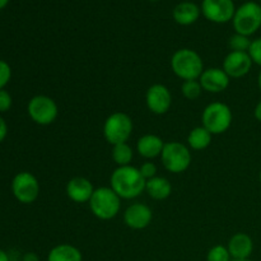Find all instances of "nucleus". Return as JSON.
I'll return each mask as SVG.
<instances>
[{
	"mask_svg": "<svg viewBox=\"0 0 261 261\" xmlns=\"http://www.w3.org/2000/svg\"><path fill=\"white\" fill-rule=\"evenodd\" d=\"M147 180L142 176L139 168L134 166L117 167L110 177V188L121 199H135L145 191Z\"/></svg>",
	"mask_w": 261,
	"mask_h": 261,
	"instance_id": "f257e3e1",
	"label": "nucleus"
},
{
	"mask_svg": "<svg viewBox=\"0 0 261 261\" xmlns=\"http://www.w3.org/2000/svg\"><path fill=\"white\" fill-rule=\"evenodd\" d=\"M171 69L184 82L196 81L204 71V63L195 50L180 48L171 58Z\"/></svg>",
	"mask_w": 261,
	"mask_h": 261,
	"instance_id": "f03ea898",
	"label": "nucleus"
},
{
	"mask_svg": "<svg viewBox=\"0 0 261 261\" xmlns=\"http://www.w3.org/2000/svg\"><path fill=\"white\" fill-rule=\"evenodd\" d=\"M88 204L94 217L101 221H110L120 213L121 198L111 188L102 186L94 190Z\"/></svg>",
	"mask_w": 261,
	"mask_h": 261,
	"instance_id": "7ed1b4c3",
	"label": "nucleus"
},
{
	"mask_svg": "<svg viewBox=\"0 0 261 261\" xmlns=\"http://www.w3.org/2000/svg\"><path fill=\"white\" fill-rule=\"evenodd\" d=\"M233 115L228 105L223 102H212L204 109L201 115L203 126L212 135H219L226 133L231 127Z\"/></svg>",
	"mask_w": 261,
	"mask_h": 261,
	"instance_id": "20e7f679",
	"label": "nucleus"
},
{
	"mask_svg": "<svg viewBox=\"0 0 261 261\" xmlns=\"http://www.w3.org/2000/svg\"><path fill=\"white\" fill-rule=\"evenodd\" d=\"M133 125L132 117L125 112H114L110 115L103 124V137L107 143L112 145L127 143L129 138L132 137Z\"/></svg>",
	"mask_w": 261,
	"mask_h": 261,
	"instance_id": "39448f33",
	"label": "nucleus"
},
{
	"mask_svg": "<svg viewBox=\"0 0 261 261\" xmlns=\"http://www.w3.org/2000/svg\"><path fill=\"white\" fill-rule=\"evenodd\" d=\"M162 165L168 172L182 173L190 167L191 152L189 147L180 142L165 143L162 153H161Z\"/></svg>",
	"mask_w": 261,
	"mask_h": 261,
	"instance_id": "423d86ee",
	"label": "nucleus"
},
{
	"mask_svg": "<svg viewBox=\"0 0 261 261\" xmlns=\"http://www.w3.org/2000/svg\"><path fill=\"white\" fill-rule=\"evenodd\" d=\"M236 33L250 37L261 27V7L255 2H246L236 9L233 15Z\"/></svg>",
	"mask_w": 261,
	"mask_h": 261,
	"instance_id": "0eeeda50",
	"label": "nucleus"
},
{
	"mask_svg": "<svg viewBox=\"0 0 261 261\" xmlns=\"http://www.w3.org/2000/svg\"><path fill=\"white\" fill-rule=\"evenodd\" d=\"M27 111L32 121H35L41 126H47L51 125L59 115L58 103L54 101L51 97L45 94H38L32 97L28 102Z\"/></svg>",
	"mask_w": 261,
	"mask_h": 261,
	"instance_id": "6e6552de",
	"label": "nucleus"
},
{
	"mask_svg": "<svg viewBox=\"0 0 261 261\" xmlns=\"http://www.w3.org/2000/svg\"><path fill=\"white\" fill-rule=\"evenodd\" d=\"M12 193L22 204H32L40 195V182L35 175L23 171L17 173L12 181Z\"/></svg>",
	"mask_w": 261,
	"mask_h": 261,
	"instance_id": "1a4fd4ad",
	"label": "nucleus"
},
{
	"mask_svg": "<svg viewBox=\"0 0 261 261\" xmlns=\"http://www.w3.org/2000/svg\"><path fill=\"white\" fill-rule=\"evenodd\" d=\"M201 12L204 17L214 23H227L236 13L233 0H203Z\"/></svg>",
	"mask_w": 261,
	"mask_h": 261,
	"instance_id": "9d476101",
	"label": "nucleus"
},
{
	"mask_svg": "<svg viewBox=\"0 0 261 261\" xmlns=\"http://www.w3.org/2000/svg\"><path fill=\"white\" fill-rule=\"evenodd\" d=\"M148 110L154 115H165L172 106V94L165 84H153L145 93Z\"/></svg>",
	"mask_w": 261,
	"mask_h": 261,
	"instance_id": "9b49d317",
	"label": "nucleus"
},
{
	"mask_svg": "<svg viewBox=\"0 0 261 261\" xmlns=\"http://www.w3.org/2000/svg\"><path fill=\"white\" fill-rule=\"evenodd\" d=\"M252 59L249 53L231 51L223 60V70L229 78L239 79L247 75L252 68Z\"/></svg>",
	"mask_w": 261,
	"mask_h": 261,
	"instance_id": "f8f14e48",
	"label": "nucleus"
},
{
	"mask_svg": "<svg viewBox=\"0 0 261 261\" xmlns=\"http://www.w3.org/2000/svg\"><path fill=\"white\" fill-rule=\"evenodd\" d=\"M152 209L142 203H134L124 212V222L132 229H144L152 223Z\"/></svg>",
	"mask_w": 261,
	"mask_h": 261,
	"instance_id": "ddd939ff",
	"label": "nucleus"
},
{
	"mask_svg": "<svg viewBox=\"0 0 261 261\" xmlns=\"http://www.w3.org/2000/svg\"><path fill=\"white\" fill-rule=\"evenodd\" d=\"M229 76L222 68L204 69L199 82H200L203 91L209 93H221L226 91L229 86Z\"/></svg>",
	"mask_w": 261,
	"mask_h": 261,
	"instance_id": "4468645a",
	"label": "nucleus"
},
{
	"mask_svg": "<svg viewBox=\"0 0 261 261\" xmlns=\"http://www.w3.org/2000/svg\"><path fill=\"white\" fill-rule=\"evenodd\" d=\"M94 190L96 189L93 188V184L86 177H73L71 180L68 181L66 184V195L74 203H89L92 195H93Z\"/></svg>",
	"mask_w": 261,
	"mask_h": 261,
	"instance_id": "2eb2a0df",
	"label": "nucleus"
},
{
	"mask_svg": "<svg viewBox=\"0 0 261 261\" xmlns=\"http://www.w3.org/2000/svg\"><path fill=\"white\" fill-rule=\"evenodd\" d=\"M227 249L231 254L232 260L250 259L254 251V242L249 234L239 232L229 239Z\"/></svg>",
	"mask_w": 261,
	"mask_h": 261,
	"instance_id": "dca6fc26",
	"label": "nucleus"
},
{
	"mask_svg": "<svg viewBox=\"0 0 261 261\" xmlns=\"http://www.w3.org/2000/svg\"><path fill=\"white\" fill-rule=\"evenodd\" d=\"M165 142L162 138L154 134H145L139 138L137 142V152L145 160H153V158L161 157Z\"/></svg>",
	"mask_w": 261,
	"mask_h": 261,
	"instance_id": "f3484780",
	"label": "nucleus"
},
{
	"mask_svg": "<svg viewBox=\"0 0 261 261\" xmlns=\"http://www.w3.org/2000/svg\"><path fill=\"white\" fill-rule=\"evenodd\" d=\"M173 19L181 25H190L198 20L200 15V8L193 2H182L173 9Z\"/></svg>",
	"mask_w": 261,
	"mask_h": 261,
	"instance_id": "a211bd4d",
	"label": "nucleus"
},
{
	"mask_svg": "<svg viewBox=\"0 0 261 261\" xmlns=\"http://www.w3.org/2000/svg\"><path fill=\"white\" fill-rule=\"evenodd\" d=\"M145 191L154 200H166L167 198H170L171 193H172V185L166 177L155 176L150 180H147Z\"/></svg>",
	"mask_w": 261,
	"mask_h": 261,
	"instance_id": "6ab92c4d",
	"label": "nucleus"
},
{
	"mask_svg": "<svg viewBox=\"0 0 261 261\" xmlns=\"http://www.w3.org/2000/svg\"><path fill=\"white\" fill-rule=\"evenodd\" d=\"M47 261H83V255L78 247L70 244H60L50 250Z\"/></svg>",
	"mask_w": 261,
	"mask_h": 261,
	"instance_id": "aec40b11",
	"label": "nucleus"
},
{
	"mask_svg": "<svg viewBox=\"0 0 261 261\" xmlns=\"http://www.w3.org/2000/svg\"><path fill=\"white\" fill-rule=\"evenodd\" d=\"M212 137L213 135L201 125L196 126L189 133L188 135V145L189 148L194 150H203L208 148L212 143Z\"/></svg>",
	"mask_w": 261,
	"mask_h": 261,
	"instance_id": "412c9836",
	"label": "nucleus"
},
{
	"mask_svg": "<svg viewBox=\"0 0 261 261\" xmlns=\"http://www.w3.org/2000/svg\"><path fill=\"white\" fill-rule=\"evenodd\" d=\"M133 157H134V152H133V148L130 147L127 143L116 144L112 148V160H114V162L116 163L119 167L129 166Z\"/></svg>",
	"mask_w": 261,
	"mask_h": 261,
	"instance_id": "4be33fe9",
	"label": "nucleus"
},
{
	"mask_svg": "<svg viewBox=\"0 0 261 261\" xmlns=\"http://www.w3.org/2000/svg\"><path fill=\"white\" fill-rule=\"evenodd\" d=\"M181 92H182V96L186 99L195 101L200 97L201 92H203V87H201L199 79H196V81H185L181 86Z\"/></svg>",
	"mask_w": 261,
	"mask_h": 261,
	"instance_id": "5701e85b",
	"label": "nucleus"
},
{
	"mask_svg": "<svg viewBox=\"0 0 261 261\" xmlns=\"http://www.w3.org/2000/svg\"><path fill=\"white\" fill-rule=\"evenodd\" d=\"M252 41L250 40L247 36L240 35V33H236V35L231 36L228 41V45L231 47V51H240V53H249V48L251 46Z\"/></svg>",
	"mask_w": 261,
	"mask_h": 261,
	"instance_id": "b1692460",
	"label": "nucleus"
},
{
	"mask_svg": "<svg viewBox=\"0 0 261 261\" xmlns=\"http://www.w3.org/2000/svg\"><path fill=\"white\" fill-rule=\"evenodd\" d=\"M206 261H232V256L226 246L216 245L208 251Z\"/></svg>",
	"mask_w": 261,
	"mask_h": 261,
	"instance_id": "393cba45",
	"label": "nucleus"
},
{
	"mask_svg": "<svg viewBox=\"0 0 261 261\" xmlns=\"http://www.w3.org/2000/svg\"><path fill=\"white\" fill-rule=\"evenodd\" d=\"M12 78V69L10 65L4 60H0V91L4 89V87L9 83Z\"/></svg>",
	"mask_w": 261,
	"mask_h": 261,
	"instance_id": "a878e982",
	"label": "nucleus"
},
{
	"mask_svg": "<svg viewBox=\"0 0 261 261\" xmlns=\"http://www.w3.org/2000/svg\"><path fill=\"white\" fill-rule=\"evenodd\" d=\"M249 55L252 59V63L261 66V37L252 41L249 48Z\"/></svg>",
	"mask_w": 261,
	"mask_h": 261,
	"instance_id": "bb28decb",
	"label": "nucleus"
},
{
	"mask_svg": "<svg viewBox=\"0 0 261 261\" xmlns=\"http://www.w3.org/2000/svg\"><path fill=\"white\" fill-rule=\"evenodd\" d=\"M139 171L145 180H150L157 176V166L153 162H144L139 167Z\"/></svg>",
	"mask_w": 261,
	"mask_h": 261,
	"instance_id": "cd10ccee",
	"label": "nucleus"
},
{
	"mask_svg": "<svg viewBox=\"0 0 261 261\" xmlns=\"http://www.w3.org/2000/svg\"><path fill=\"white\" fill-rule=\"evenodd\" d=\"M13 99L12 96L9 94V92H7L5 89L0 91V114L2 112L9 111L10 107H12Z\"/></svg>",
	"mask_w": 261,
	"mask_h": 261,
	"instance_id": "c85d7f7f",
	"label": "nucleus"
},
{
	"mask_svg": "<svg viewBox=\"0 0 261 261\" xmlns=\"http://www.w3.org/2000/svg\"><path fill=\"white\" fill-rule=\"evenodd\" d=\"M7 134H8V125L7 122L4 121V119L0 116V143L5 139Z\"/></svg>",
	"mask_w": 261,
	"mask_h": 261,
	"instance_id": "c756f323",
	"label": "nucleus"
},
{
	"mask_svg": "<svg viewBox=\"0 0 261 261\" xmlns=\"http://www.w3.org/2000/svg\"><path fill=\"white\" fill-rule=\"evenodd\" d=\"M23 261H40L37 255L35 252H27V254L23 256Z\"/></svg>",
	"mask_w": 261,
	"mask_h": 261,
	"instance_id": "7c9ffc66",
	"label": "nucleus"
},
{
	"mask_svg": "<svg viewBox=\"0 0 261 261\" xmlns=\"http://www.w3.org/2000/svg\"><path fill=\"white\" fill-rule=\"evenodd\" d=\"M254 116H255V119L257 120V121L261 122V101L256 105V107H255Z\"/></svg>",
	"mask_w": 261,
	"mask_h": 261,
	"instance_id": "2f4dec72",
	"label": "nucleus"
},
{
	"mask_svg": "<svg viewBox=\"0 0 261 261\" xmlns=\"http://www.w3.org/2000/svg\"><path fill=\"white\" fill-rule=\"evenodd\" d=\"M0 261H10L7 252H5L4 250H2V249H0Z\"/></svg>",
	"mask_w": 261,
	"mask_h": 261,
	"instance_id": "473e14b6",
	"label": "nucleus"
},
{
	"mask_svg": "<svg viewBox=\"0 0 261 261\" xmlns=\"http://www.w3.org/2000/svg\"><path fill=\"white\" fill-rule=\"evenodd\" d=\"M8 2H9V0H0V9H3V8L8 4Z\"/></svg>",
	"mask_w": 261,
	"mask_h": 261,
	"instance_id": "72a5a7b5",
	"label": "nucleus"
},
{
	"mask_svg": "<svg viewBox=\"0 0 261 261\" xmlns=\"http://www.w3.org/2000/svg\"><path fill=\"white\" fill-rule=\"evenodd\" d=\"M257 86H259V89L261 92V71L259 73V76H257Z\"/></svg>",
	"mask_w": 261,
	"mask_h": 261,
	"instance_id": "f704fd0d",
	"label": "nucleus"
},
{
	"mask_svg": "<svg viewBox=\"0 0 261 261\" xmlns=\"http://www.w3.org/2000/svg\"><path fill=\"white\" fill-rule=\"evenodd\" d=\"M232 261H254V260H251V259H245V260H232Z\"/></svg>",
	"mask_w": 261,
	"mask_h": 261,
	"instance_id": "c9c22d12",
	"label": "nucleus"
},
{
	"mask_svg": "<svg viewBox=\"0 0 261 261\" xmlns=\"http://www.w3.org/2000/svg\"><path fill=\"white\" fill-rule=\"evenodd\" d=\"M259 178H260V182H261V171H260V175H259Z\"/></svg>",
	"mask_w": 261,
	"mask_h": 261,
	"instance_id": "e433bc0d",
	"label": "nucleus"
},
{
	"mask_svg": "<svg viewBox=\"0 0 261 261\" xmlns=\"http://www.w3.org/2000/svg\"><path fill=\"white\" fill-rule=\"evenodd\" d=\"M150 2H158V0H150Z\"/></svg>",
	"mask_w": 261,
	"mask_h": 261,
	"instance_id": "4c0bfd02",
	"label": "nucleus"
},
{
	"mask_svg": "<svg viewBox=\"0 0 261 261\" xmlns=\"http://www.w3.org/2000/svg\"><path fill=\"white\" fill-rule=\"evenodd\" d=\"M260 7H261V3H260Z\"/></svg>",
	"mask_w": 261,
	"mask_h": 261,
	"instance_id": "58836bf2",
	"label": "nucleus"
}]
</instances>
